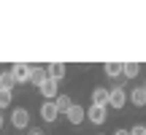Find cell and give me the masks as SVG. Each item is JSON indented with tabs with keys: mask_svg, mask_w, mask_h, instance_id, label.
Instances as JSON below:
<instances>
[{
	"mask_svg": "<svg viewBox=\"0 0 146 135\" xmlns=\"http://www.w3.org/2000/svg\"><path fill=\"white\" fill-rule=\"evenodd\" d=\"M11 76H14L16 84H27V81H30V76H33V65H27V62H14V65H11Z\"/></svg>",
	"mask_w": 146,
	"mask_h": 135,
	"instance_id": "obj_1",
	"label": "cell"
},
{
	"mask_svg": "<svg viewBox=\"0 0 146 135\" xmlns=\"http://www.w3.org/2000/svg\"><path fill=\"white\" fill-rule=\"evenodd\" d=\"M11 127L27 130V127H30V111L27 108H11Z\"/></svg>",
	"mask_w": 146,
	"mask_h": 135,
	"instance_id": "obj_2",
	"label": "cell"
},
{
	"mask_svg": "<svg viewBox=\"0 0 146 135\" xmlns=\"http://www.w3.org/2000/svg\"><path fill=\"white\" fill-rule=\"evenodd\" d=\"M130 100V92H127L125 87H114L111 89V97H108V108H125V103Z\"/></svg>",
	"mask_w": 146,
	"mask_h": 135,
	"instance_id": "obj_3",
	"label": "cell"
},
{
	"mask_svg": "<svg viewBox=\"0 0 146 135\" xmlns=\"http://www.w3.org/2000/svg\"><path fill=\"white\" fill-rule=\"evenodd\" d=\"M106 119H108V108H103V105H89L87 108V122H92L95 127L103 124Z\"/></svg>",
	"mask_w": 146,
	"mask_h": 135,
	"instance_id": "obj_4",
	"label": "cell"
},
{
	"mask_svg": "<svg viewBox=\"0 0 146 135\" xmlns=\"http://www.w3.org/2000/svg\"><path fill=\"white\" fill-rule=\"evenodd\" d=\"M41 119L46 122V124H52V122L60 119V111H57V105H54V100H46V103L41 105Z\"/></svg>",
	"mask_w": 146,
	"mask_h": 135,
	"instance_id": "obj_5",
	"label": "cell"
},
{
	"mask_svg": "<svg viewBox=\"0 0 146 135\" xmlns=\"http://www.w3.org/2000/svg\"><path fill=\"white\" fill-rule=\"evenodd\" d=\"M108 97H111V89H106V87H95L92 89V105L108 108Z\"/></svg>",
	"mask_w": 146,
	"mask_h": 135,
	"instance_id": "obj_6",
	"label": "cell"
},
{
	"mask_svg": "<svg viewBox=\"0 0 146 135\" xmlns=\"http://www.w3.org/2000/svg\"><path fill=\"white\" fill-rule=\"evenodd\" d=\"M46 70H49V78H52V81H62L65 73H68V65L65 62H49Z\"/></svg>",
	"mask_w": 146,
	"mask_h": 135,
	"instance_id": "obj_7",
	"label": "cell"
},
{
	"mask_svg": "<svg viewBox=\"0 0 146 135\" xmlns=\"http://www.w3.org/2000/svg\"><path fill=\"white\" fill-rule=\"evenodd\" d=\"M57 84H60V81H52V78H49V81H43L41 87H38V92H41L46 100H57V97H60V92H57Z\"/></svg>",
	"mask_w": 146,
	"mask_h": 135,
	"instance_id": "obj_8",
	"label": "cell"
},
{
	"mask_svg": "<svg viewBox=\"0 0 146 135\" xmlns=\"http://www.w3.org/2000/svg\"><path fill=\"white\" fill-rule=\"evenodd\" d=\"M65 119H68L70 124H81V122L87 119V108H81L78 103H73V108L68 111V114H65Z\"/></svg>",
	"mask_w": 146,
	"mask_h": 135,
	"instance_id": "obj_9",
	"label": "cell"
},
{
	"mask_svg": "<svg viewBox=\"0 0 146 135\" xmlns=\"http://www.w3.org/2000/svg\"><path fill=\"white\" fill-rule=\"evenodd\" d=\"M43 81H49V70L43 65H33V76H30V84L33 87H41Z\"/></svg>",
	"mask_w": 146,
	"mask_h": 135,
	"instance_id": "obj_10",
	"label": "cell"
},
{
	"mask_svg": "<svg viewBox=\"0 0 146 135\" xmlns=\"http://www.w3.org/2000/svg\"><path fill=\"white\" fill-rule=\"evenodd\" d=\"M103 70L108 78H119V76H125V62H106Z\"/></svg>",
	"mask_w": 146,
	"mask_h": 135,
	"instance_id": "obj_11",
	"label": "cell"
},
{
	"mask_svg": "<svg viewBox=\"0 0 146 135\" xmlns=\"http://www.w3.org/2000/svg\"><path fill=\"white\" fill-rule=\"evenodd\" d=\"M130 103L135 105V108H143V105H146V92H143V87H133V89H130Z\"/></svg>",
	"mask_w": 146,
	"mask_h": 135,
	"instance_id": "obj_12",
	"label": "cell"
},
{
	"mask_svg": "<svg viewBox=\"0 0 146 135\" xmlns=\"http://www.w3.org/2000/svg\"><path fill=\"white\" fill-rule=\"evenodd\" d=\"M54 105H57L60 114H68V111L73 108V100H70V95H60V97L54 100Z\"/></svg>",
	"mask_w": 146,
	"mask_h": 135,
	"instance_id": "obj_13",
	"label": "cell"
},
{
	"mask_svg": "<svg viewBox=\"0 0 146 135\" xmlns=\"http://www.w3.org/2000/svg\"><path fill=\"white\" fill-rule=\"evenodd\" d=\"M14 76H11V70H0V89H11L14 92Z\"/></svg>",
	"mask_w": 146,
	"mask_h": 135,
	"instance_id": "obj_14",
	"label": "cell"
},
{
	"mask_svg": "<svg viewBox=\"0 0 146 135\" xmlns=\"http://www.w3.org/2000/svg\"><path fill=\"white\" fill-rule=\"evenodd\" d=\"M141 76V65L138 62H125V78H138Z\"/></svg>",
	"mask_w": 146,
	"mask_h": 135,
	"instance_id": "obj_15",
	"label": "cell"
},
{
	"mask_svg": "<svg viewBox=\"0 0 146 135\" xmlns=\"http://www.w3.org/2000/svg\"><path fill=\"white\" fill-rule=\"evenodd\" d=\"M11 97H14L11 89H0V111H3V108H11Z\"/></svg>",
	"mask_w": 146,
	"mask_h": 135,
	"instance_id": "obj_16",
	"label": "cell"
},
{
	"mask_svg": "<svg viewBox=\"0 0 146 135\" xmlns=\"http://www.w3.org/2000/svg\"><path fill=\"white\" fill-rule=\"evenodd\" d=\"M130 135H146V124H133L130 127Z\"/></svg>",
	"mask_w": 146,
	"mask_h": 135,
	"instance_id": "obj_17",
	"label": "cell"
},
{
	"mask_svg": "<svg viewBox=\"0 0 146 135\" xmlns=\"http://www.w3.org/2000/svg\"><path fill=\"white\" fill-rule=\"evenodd\" d=\"M27 135H43V130H38V127H33V130L27 132Z\"/></svg>",
	"mask_w": 146,
	"mask_h": 135,
	"instance_id": "obj_18",
	"label": "cell"
},
{
	"mask_svg": "<svg viewBox=\"0 0 146 135\" xmlns=\"http://www.w3.org/2000/svg\"><path fill=\"white\" fill-rule=\"evenodd\" d=\"M114 135H130V130H114Z\"/></svg>",
	"mask_w": 146,
	"mask_h": 135,
	"instance_id": "obj_19",
	"label": "cell"
},
{
	"mask_svg": "<svg viewBox=\"0 0 146 135\" xmlns=\"http://www.w3.org/2000/svg\"><path fill=\"white\" fill-rule=\"evenodd\" d=\"M3 124H5V119H3V114H0V130H3Z\"/></svg>",
	"mask_w": 146,
	"mask_h": 135,
	"instance_id": "obj_20",
	"label": "cell"
},
{
	"mask_svg": "<svg viewBox=\"0 0 146 135\" xmlns=\"http://www.w3.org/2000/svg\"><path fill=\"white\" fill-rule=\"evenodd\" d=\"M141 87H143V92H146V81H143V84H141Z\"/></svg>",
	"mask_w": 146,
	"mask_h": 135,
	"instance_id": "obj_21",
	"label": "cell"
}]
</instances>
